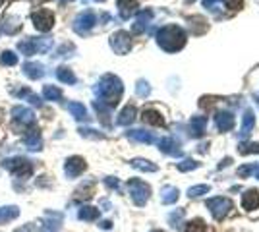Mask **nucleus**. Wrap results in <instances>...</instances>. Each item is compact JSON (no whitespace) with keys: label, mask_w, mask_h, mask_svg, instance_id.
I'll return each instance as SVG.
<instances>
[{"label":"nucleus","mask_w":259,"mask_h":232,"mask_svg":"<svg viewBox=\"0 0 259 232\" xmlns=\"http://www.w3.org/2000/svg\"><path fill=\"white\" fill-rule=\"evenodd\" d=\"M122 93H124V85H122L120 79H118L116 76H112V74L103 76L101 81H99L97 87H95L97 101H101V103H104L106 107H110V108L118 105Z\"/></svg>","instance_id":"nucleus-1"},{"label":"nucleus","mask_w":259,"mask_h":232,"mask_svg":"<svg viewBox=\"0 0 259 232\" xmlns=\"http://www.w3.org/2000/svg\"><path fill=\"white\" fill-rule=\"evenodd\" d=\"M157 43L169 51V53H176L186 45V33L182 31V27L178 25H165L159 33H157Z\"/></svg>","instance_id":"nucleus-2"},{"label":"nucleus","mask_w":259,"mask_h":232,"mask_svg":"<svg viewBox=\"0 0 259 232\" xmlns=\"http://www.w3.org/2000/svg\"><path fill=\"white\" fill-rule=\"evenodd\" d=\"M51 49H52V39H47V37H27V39H21L17 43V51L21 54H25V56L49 53Z\"/></svg>","instance_id":"nucleus-3"},{"label":"nucleus","mask_w":259,"mask_h":232,"mask_svg":"<svg viewBox=\"0 0 259 232\" xmlns=\"http://www.w3.org/2000/svg\"><path fill=\"white\" fill-rule=\"evenodd\" d=\"M2 166H4L6 170H10L17 178L25 180L33 174V164H31V161H27V159H23V157L4 159V161H2Z\"/></svg>","instance_id":"nucleus-4"},{"label":"nucleus","mask_w":259,"mask_h":232,"mask_svg":"<svg viewBox=\"0 0 259 232\" xmlns=\"http://www.w3.org/2000/svg\"><path fill=\"white\" fill-rule=\"evenodd\" d=\"M31 21H33L37 31L47 33V31H51L52 25H54V14L51 10H47V8H39V10L31 12Z\"/></svg>","instance_id":"nucleus-5"},{"label":"nucleus","mask_w":259,"mask_h":232,"mask_svg":"<svg viewBox=\"0 0 259 232\" xmlns=\"http://www.w3.org/2000/svg\"><path fill=\"white\" fill-rule=\"evenodd\" d=\"M128 188H130V196L134 199V203L139 205V207L145 205V201L149 199V194H151V188L141 180H130Z\"/></svg>","instance_id":"nucleus-6"},{"label":"nucleus","mask_w":259,"mask_h":232,"mask_svg":"<svg viewBox=\"0 0 259 232\" xmlns=\"http://www.w3.org/2000/svg\"><path fill=\"white\" fill-rule=\"evenodd\" d=\"M95 23H97L95 12L86 10V12H82V14L76 18V21H74V29H76V33H80V35H87V33L95 27Z\"/></svg>","instance_id":"nucleus-7"},{"label":"nucleus","mask_w":259,"mask_h":232,"mask_svg":"<svg viewBox=\"0 0 259 232\" xmlns=\"http://www.w3.org/2000/svg\"><path fill=\"white\" fill-rule=\"evenodd\" d=\"M207 207L211 209L213 217H215L217 221H221V219L226 217V213L232 209V201H230L228 197H213V199L207 201Z\"/></svg>","instance_id":"nucleus-8"},{"label":"nucleus","mask_w":259,"mask_h":232,"mask_svg":"<svg viewBox=\"0 0 259 232\" xmlns=\"http://www.w3.org/2000/svg\"><path fill=\"white\" fill-rule=\"evenodd\" d=\"M110 47L116 54H126L132 49V37L128 31H116L110 37Z\"/></svg>","instance_id":"nucleus-9"},{"label":"nucleus","mask_w":259,"mask_h":232,"mask_svg":"<svg viewBox=\"0 0 259 232\" xmlns=\"http://www.w3.org/2000/svg\"><path fill=\"white\" fill-rule=\"evenodd\" d=\"M87 168V164H86V161L82 159V157H70L68 161L64 162V174L68 176V178H78L84 170Z\"/></svg>","instance_id":"nucleus-10"},{"label":"nucleus","mask_w":259,"mask_h":232,"mask_svg":"<svg viewBox=\"0 0 259 232\" xmlns=\"http://www.w3.org/2000/svg\"><path fill=\"white\" fill-rule=\"evenodd\" d=\"M12 116L19 126H31L35 124V112L27 107H14L12 108Z\"/></svg>","instance_id":"nucleus-11"},{"label":"nucleus","mask_w":259,"mask_h":232,"mask_svg":"<svg viewBox=\"0 0 259 232\" xmlns=\"http://www.w3.org/2000/svg\"><path fill=\"white\" fill-rule=\"evenodd\" d=\"M23 143H25V149H29V151H41L43 149V136H41L39 128H33V130L29 128L23 138Z\"/></svg>","instance_id":"nucleus-12"},{"label":"nucleus","mask_w":259,"mask_h":232,"mask_svg":"<svg viewBox=\"0 0 259 232\" xmlns=\"http://www.w3.org/2000/svg\"><path fill=\"white\" fill-rule=\"evenodd\" d=\"M19 29H21V19L17 16H4L0 21V31L4 35H16Z\"/></svg>","instance_id":"nucleus-13"},{"label":"nucleus","mask_w":259,"mask_h":232,"mask_svg":"<svg viewBox=\"0 0 259 232\" xmlns=\"http://www.w3.org/2000/svg\"><path fill=\"white\" fill-rule=\"evenodd\" d=\"M45 66L41 64V62H25L23 64V74L29 77V79H41L43 76H45Z\"/></svg>","instance_id":"nucleus-14"},{"label":"nucleus","mask_w":259,"mask_h":232,"mask_svg":"<svg viewBox=\"0 0 259 232\" xmlns=\"http://www.w3.org/2000/svg\"><path fill=\"white\" fill-rule=\"evenodd\" d=\"M242 207L252 211V209H258L259 207V192L258 190H248L242 197Z\"/></svg>","instance_id":"nucleus-15"},{"label":"nucleus","mask_w":259,"mask_h":232,"mask_svg":"<svg viewBox=\"0 0 259 232\" xmlns=\"http://www.w3.org/2000/svg\"><path fill=\"white\" fill-rule=\"evenodd\" d=\"M19 217V207L16 205H6V207H0V225H6V223H12L14 219Z\"/></svg>","instance_id":"nucleus-16"},{"label":"nucleus","mask_w":259,"mask_h":232,"mask_svg":"<svg viewBox=\"0 0 259 232\" xmlns=\"http://www.w3.org/2000/svg\"><path fill=\"white\" fill-rule=\"evenodd\" d=\"M141 118H143V122H147V124L165 126V118L161 116V112H157L153 108H145V110L141 112Z\"/></svg>","instance_id":"nucleus-17"},{"label":"nucleus","mask_w":259,"mask_h":232,"mask_svg":"<svg viewBox=\"0 0 259 232\" xmlns=\"http://www.w3.org/2000/svg\"><path fill=\"white\" fill-rule=\"evenodd\" d=\"M151 18H153V12H151V10H141L138 19H136V23H134V33H141V31L149 25Z\"/></svg>","instance_id":"nucleus-18"},{"label":"nucleus","mask_w":259,"mask_h":232,"mask_svg":"<svg viewBox=\"0 0 259 232\" xmlns=\"http://www.w3.org/2000/svg\"><path fill=\"white\" fill-rule=\"evenodd\" d=\"M118 10L124 19H128L138 10V0H118Z\"/></svg>","instance_id":"nucleus-19"},{"label":"nucleus","mask_w":259,"mask_h":232,"mask_svg":"<svg viewBox=\"0 0 259 232\" xmlns=\"http://www.w3.org/2000/svg\"><path fill=\"white\" fill-rule=\"evenodd\" d=\"M136 120V107L134 105H128V107H124L120 114H118V124L120 126H130L132 122Z\"/></svg>","instance_id":"nucleus-20"},{"label":"nucleus","mask_w":259,"mask_h":232,"mask_svg":"<svg viewBox=\"0 0 259 232\" xmlns=\"http://www.w3.org/2000/svg\"><path fill=\"white\" fill-rule=\"evenodd\" d=\"M126 136H128L132 142H141V143H153L155 142V138H153L149 132H143V130H130Z\"/></svg>","instance_id":"nucleus-21"},{"label":"nucleus","mask_w":259,"mask_h":232,"mask_svg":"<svg viewBox=\"0 0 259 232\" xmlns=\"http://www.w3.org/2000/svg\"><path fill=\"white\" fill-rule=\"evenodd\" d=\"M234 116L230 114V112H221L219 116H217V126H219V130H223V132H228V130H232L234 128Z\"/></svg>","instance_id":"nucleus-22"},{"label":"nucleus","mask_w":259,"mask_h":232,"mask_svg":"<svg viewBox=\"0 0 259 232\" xmlns=\"http://www.w3.org/2000/svg\"><path fill=\"white\" fill-rule=\"evenodd\" d=\"M205 126H207V116H193L190 122V128L195 138H199L205 132Z\"/></svg>","instance_id":"nucleus-23"},{"label":"nucleus","mask_w":259,"mask_h":232,"mask_svg":"<svg viewBox=\"0 0 259 232\" xmlns=\"http://www.w3.org/2000/svg\"><path fill=\"white\" fill-rule=\"evenodd\" d=\"M93 107L97 110L101 122H103L104 126H110V107H106V105L101 103V101H93Z\"/></svg>","instance_id":"nucleus-24"},{"label":"nucleus","mask_w":259,"mask_h":232,"mask_svg":"<svg viewBox=\"0 0 259 232\" xmlns=\"http://www.w3.org/2000/svg\"><path fill=\"white\" fill-rule=\"evenodd\" d=\"M68 110L72 112V116H74L76 120H89L87 110L82 103H68Z\"/></svg>","instance_id":"nucleus-25"},{"label":"nucleus","mask_w":259,"mask_h":232,"mask_svg":"<svg viewBox=\"0 0 259 232\" xmlns=\"http://www.w3.org/2000/svg\"><path fill=\"white\" fill-rule=\"evenodd\" d=\"M56 77H58L62 83H68V85L76 83V76H74V72L70 70V68H66V66H60V68L56 70Z\"/></svg>","instance_id":"nucleus-26"},{"label":"nucleus","mask_w":259,"mask_h":232,"mask_svg":"<svg viewBox=\"0 0 259 232\" xmlns=\"http://www.w3.org/2000/svg\"><path fill=\"white\" fill-rule=\"evenodd\" d=\"M43 95H45L47 101H60V99H62V89H58L56 85L47 83V85L43 87Z\"/></svg>","instance_id":"nucleus-27"},{"label":"nucleus","mask_w":259,"mask_h":232,"mask_svg":"<svg viewBox=\"0 0 259 232\" xmlns=\"http://www.w3.org/2000/svg\"><path fill=\"white\" fill-rule=\"evenodd\" d=\"M190 27H191V33H195V35L205 33V31H207V21L201 18V16H195V18L190 19Z\"/></svg>","instance_id":"nucleus-28"},{"label":"nucleus","mask_w":259,"mask_h":232,"mask_svg":"<svg viewBox=\"0 0 259 232\" xmlns=\"http://www.w3.org/2000/svg\"><path fill=\"white\" fill-rule=\"evenodd\" d=\"M78 217H80L82 221H97V219H99V209H97V207H91V205H86V207L80 209Z\"/></svg>","instance_id":"nucleus-29"},{"label":"nucleus","mask_w":259,"mask_h":232,"mask_svg":"<svg viewBox=\"0 0 259 232\" xmlns=\"http://www.w3.org/2000/svg\"><path fill=\"white\" fill-rule=\"evenodd\" d=\"M159 147H161V151H165V153H169V155H180V149H178V143L174 142V140H161L159 142Z\"/></svg>","instance_id":"nucleus-30"},{"label":"nucleus","mask_w":259,"mask_h":232,"mask_svg":"<svg viewBox=\"0 0 259 232\" xmlns=\"http://www.w3.org/2000/svg\"><path fill=\"white\" fill-rule=\"evenodd\" d=\"M132 166L138 170H143V172H157V164H153L151 161H145V159H134Z\"/></svg>","instance_id":"nucleus-31"},{"label":"nucleus","mask_w":259,"mask_h":232,"mask_svg":"<svg viewBox=\"0 0 259 232\" xmlns=\"http://www.w3.org/2000/svg\"><path fill=\"white\" fill-rule=\"evenodd\" d=\"M93 192H95V184L93 182H86L82 188L76 190V197L78 199H89V197L93 196Z\"/></svg>","instance_id":"nucleus-32"},{"label":"nucleus","mask_w":259,"mask_h":232,"mask_svg":"<svg viewBox=\"0 0 259 232\" xmlns=\"http://www.w3.org/2000/svg\"><path fill=\"white\" fill-rule=\"evenodd\" d=\"M161 199H163V203H174V201L178 199V190L173 188V186L163 188V192H161Z\"/></svg>","instance_id":"nucleus-33"},{"label":"nucleus","mask_w":259,"mask_h":232,"mask_svg":"<svg viewBox=\"0 0 259 232\" xmlns=\"http://www.w3.org/2000/svg\"><path fill=\"white\" fill-rule=\"evenodd\" d=\"M0 64L2 66H16L17 64V54L12 51H4L0 54Z\"/></svg>","instance_id":"nucleus-34"},{"label":"nucleus","mask_w":259,"mask_h":232,"mask_svg":"<svg viewBox=\"0 0 259 232\" xmlns=\"http://www.w3.org/2000/svg\"><path fill=\"white\" fill-rule=\"evenodd\" d=\"M254 126V112L252 110H246L244 114V122H242V136H248L250 134V128Z\"/></svg>","instance_id":"nucleus-35"},{"label":"nucleus","mask_w":259,"mask_h":232,"mask_svg":"<svg viewBox=\"0 0 259 232\" xmlns=\"http://www.w3.org/2000/svg\"><path fill=\"white\" fill-rule=\"evenodd\" d=\"M78 132H80L84 138H89V140H103L104 138L103 134H99L97 130H91V128H80Z\"/></svg>","instance_id":"nucleus-36"},{"label":"nucleus","mask_w":259,"mask_h":232,"mask_svg":"<svg viewBox=\"0 0 259 232\" xmlns=\"http://www.w3.org/2000/svg\"><path fill=\"white\" fill-rule=\"evenodd\" d=\"M74 53H76V47L72 43H64V45L58 47V51H56L54 56H72Z\"/></svg>","instance_id":"nucleus-37"},{"label":"nucleus","mask_w":259,"mask_h":232,"mask_svg":"<svg viewBox=\"0 0 259 232\" xmlns=\"http://www.w3.org/2000/svg\"><path fill=\"white\" fill-rule=\"evenodd\" d=\"M207 229H205V225H203V221H191V223H188V227H186V232H205Z\"/></svg>","instance_id":"nucleus-38"},{"label":"nucleus","mask_w":259,"mask_h":232,"mask_svg":"<svg viewBox=\"0 0 259 232\" xmlns=\"http://www.w3.org/2000/svg\"><path fill=\"white\" fill-rule=\"evenodd\" d=\"M240 153H242V155L259 153V143H246V145H240Z\"/></svg>","instance_id":"nucleus-39"},{"label":"nucleus","mask_w":259,"mask_h":232,"mask_svg":"<svg viewBox=\"0 0 259 232\" xmlns=\"http://www.w3.org/2000/svg\"><path fill=\"white\" fill-rule=\"evenodd\" d=\"M149 83H147V81H143V79H141V81H138V87H136V93H138L139 97H147V95H149Z\"/></svg>","instance_id":"nucleus-40"},{"label":"nucleus","mask_w":259,"mask_h":232,"mask_svg":"<svg viewBox=\"0 0 259 232\" xmlns=\"http://www.w3.org/2000/svg\"><path fill=\"white\" fill-rule=\"evenodd\" d=\"M209 190H211V188L205 186V184H203V186H193V188H190V197H197V196H201V194H207Z\"/></svg>","instance_id":"nucleus-41"},{"label":"nucleus","mask_w":259,"mask_h":232,"mask_svg":"<svg viewBox=\"0 0 259 232\" xmlns=\"http://www.w3.org/2000/svg\"><path fill=\"white\" fill-rule=\"evenodd\" d=\"M193 168H197V162H195V161H182V162H178V170H182V172H186V170H193Z\"/></svg>","instance_id":"nucleus-42"},{"label":"nucleus","mask_w":259,"mask_h":232,"mask_svg":"<svg viewBox=\"0 0 259 232\" xmlns=\"http://www.w3.org/2000/svg\"><path fill=\"white\" fill-rule=\"evenodd\" d=\"M25 99H27V103H29V105H33V107H41V105H43V103H41V99L35 95L33 91H31V93H29Z\"/></svg>","instance_id":"nucleus-43"},{"label":"nucleus","mask_w":259,"mask_h":232,"mask_svg":"<svg viewBox=\"0 0 259 232\" xmlns=\"http://www.w3.org/2000/svg\"><path fill=\"white\" fill-rule=\"evenodd\" d=\"M226 2V6L230 8V10H240L242 8V4H244V0H225Z\"/></svg>","instance_id":"nucleus-44"},{"label":"nucleus","mask_w":259,"mask_h":232,"mask_svg":"<svg viewBox=\"0 0 259 232\" xmlns=\"http://www.w3.org/2000/svg\"><path fill=\"white\" fill-rule=\"evenodd\" d=\"M104 184H106V188H110V190H118V188H120V182L116 178H112V176L104 180Z\"/></svg>","instance_id":"nucleus-45"},{"label":"nucleus","mask_w":259,"mask_h":232,"mask_svg":"<svg viewBox=\"0 0 259 232\" xmlns=\"http://www.w3.org/2000/svg\"><path fill=\"white\" fill-rule=\"evenodd\" d=\"M203 4H205V8H209V10H217L219 0H203Z\"/></svg>","instance_id":"nucleus-46"},{"label":"nucleus","mask_w":259,"mask_h":232,"mask_svg":"<svg viewBox=\"0 0 259 232\" xmlns=\"http://www.w3.org/2000/svg\"><path fill=\"white\" fill-rule=\"evenodd\" d=\"M252 170H254V166H242V168L238 170V174H240V176H248Z\"/></svg>","instance_id":"nucleus-47"},{"label":"nucleus","mask_w":259,"mask_h":232,"mask_svg":"<svg viewBox=\"0 0 259 232\" xmlns=\"http://www.w3.org/2000/svg\"><path fill=\"white\" fill-rule=\"evenodd\" d=\"M101 229L108 231V229H110V223H108V221H103V223H101Z\"/></svg>","instance_id":"nucleus-48"},{"label":"nucleus","mask_w":259,"mask_h":232,"mask_svg":"<svg viewBox=\"0 0 259 232\" xmlns=\"http://www.w3.org/2000/svg\"><path fill=\"white\" fill-rule=\"evenodd\" d=\"M43 232H56V231H52V229H49V227H45V229H43Z\"/></svg>","instance_id":"nucleus-49"},{"label":"nucleus","mask_w":259,"mask_h":232,"mask_svg":"<svg viewBox=\"0 0 259 232\" xmlns=\"http://www.w3.org/2000/svg\"><path fill=\"white\" fill-rule=\"evenodd\" d=\"M31 2H35V4H41V2H47V0H31Z\"/></svg>","instance_id":"nucleus-50"},{"label":"nucleus","mask_w":259,"mask_h":232,"mask_svg":"<svg viewBox=\"0 0 259 232\" xmlns=\"http://www.w3.org/2000/svg\"><path fill=\"white\" fill-rule=\"evenodd\" d=\"M86 2H104V0H86Z\"/></svg>","instance_id":"nucleus-51"},{"label":"nucleus","mask_w":259,"mask_h":232,"mask_svg":"<svg viewBox=\"0 0 259 232\" xmlns=\"http://www.w3.org/2000/svg\"><path fill=\"white\" fill-rule=\"evenodd\" d=\"M60 2H72V0H60Z\"/></svg>","instance_id":"nucleus-52"},{"label":"nucleus","mask_w":259,"mask_h":232,"mask_svg":"<svg viewBox=\"0 0 259 232\" xmlns=\"http://www.w3.org/2000/svg\"><path fill=\"white\" fill-rule=\"evenodd\" d=\"M258 178H259V170H258Z\"/></svg>","instance_id":"nucleus-53"},{"label":"nucleus","mask_w":259,"mask_h":232,"mask_svg":"<svg viewBox=\"0 0 259 232\" xmlns=\"http://www.w3.org/2000/svg\"><path fill=\"white\" fill-rule=\"evenodd\" d=\"M2 2H4V0H0V4H2Z\"/></svg>","instance_id":"nucleus-54"},{"label":"nucleus","mask_w":259,"mask_h":232,"mask_svg":"<svg viewBox=\"0 0 259 232\" xmlns=\"http://www.w3.org/2000/svg\"><path fill=\"white\" fill-rule=\"evenodd\" d=\"M153 232H161V231H153Z\"/></svg>","instance_id":"nucleus-55"},{"label":"nucleus","mask_w":259,"mask_h":232,"mask_svg":"<svg viewBox=\"0 0 259 232\" xmlns=\"http://www.w3.org/2000/svg\"><path fill=\"white\" fill-rule=\"evenodd\" d=\"M188 2H193V0H188Z\"/></svg>","instance_id":"nucleus-56"}]
</instances>
